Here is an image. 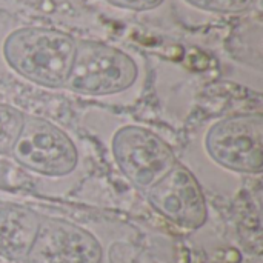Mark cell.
Returning <instances> with one entry per match:
<instances>
[{
  "label": "cell",
  "instance_id": "obj_4",
  "mask_svg": "<svg viewBox=\"0 0 263 263\" xmlns=\"http://www.w3.org/2000/svg\"><path fill=\"white\" fill-rule=\"evenodd\" d=\"M85 125L106 146L116 170L145 193L179 162L171 145L154 129L114 116H88Z\"/></svg>",
  "mask_w": 263,
  "mask_h": 263
},
{
  "label": "cell",
  "instance_id": "obj_5",
  "mask_svg": "<svg viewBox=\"0 0 263 263\" xmlns=\"http://www.w3.org/2000/svg\"><path fill=\"white\" fill-rule=\"evenodd\" d=\"M76 51V39L46 26H18L2 42L5 66L20 80L43 89H63Z\"/></svg>",
  "mask_w": 263,
  "mask_h": 263
},
{
  "label": "cell",
  "instance_id": "obj_8",
  "mask_svg": "<svg viewBox=\"0 0 263 263\" xmlns=\"http://www.w3.org/2000/svg\"><path fill=\"white\" fill-rule=\"evenodd\" d=\"M42 214L34 208L0 197V257L23 263L40 227Z\"/></svg>",
  "mask_w": 263,
  "mask_h": 263
},
{
  "label": "cell",
  "instance_id": "obj_3",
  "mask_svg": "<svg viewBox=\"0 0 263 263\" xmlns=\"http://www.w3.org/2000/svg\"><path fill=\"white\" fill-rule=\"evenodd\" d=\"M140 62L116 45L99 40H76L66 91L106 105H131L142 91Z\"/></svg>",
  "mask_w": 263,
  "mask_h": 263
},
{
  "label": "cell",
  "instance_id": "obj_12",
  "mask_svg": "<svg viewBox=\"0 0 263 263\" xmlns=\"http://www.w3.org/2000/svg\"><path fill=\"white\" fill-rule=\"evenodd\" d=\"M105 2H108L112 6L128 11H136V12L153 11L163 3V0H105Z\"/></svg>",
  "mask_w": 263,
  "mask_h": 263
},
{
  "label": "cell",
  "instance_id": "obj_10",
  "mask_svg": "<svg viewBox=\"0 0 263 263\" xmlns=\"http://www.w3.org/2000/svg\"><path fill=\"white\" fill-rule=\"evenodd\" d=\"M191 9L205 14H240L251 8L254 0H182Z\"/></svg>",
  "mask_w": 263,
  "mask_h": 263
},
{
  "label": "cell",
  "instance_id": "obj_1",
  "mask_svg": "<svg viewBox=\"0 0 263 263\" xmlns=\"http://www.w3.org/2000/svg\"><path fill=\"white\" fill-rule=\"evenodd\" d=\"M200 182L217 190L237 188L263 171V116L233 112L200 123L179 159Z\"/></svg>",
  "mask_w": 263,
  "mask_h": 263
},
{
  "label": "cell",
  "instance_id": "obj_11",
  "mask_svg": "<svg viewBox=\"0 0 263 263\" xmlns=\"http://www.w3.org/2000/svg\"><path fill=\"white\" fill-rule=\"evenodd\" d=\"M108 260L109 263H157L146 250L128 242H114L108 250Z\"/></svg>",
  "mask_w": 263,
  "mask_h": 263
},
{
  "label": "cell",
  "instance_id": "obj_2",
  "mask_svg": "<svg viewBox=\"0 0 263 263\" xmlns=\"http://www.w3.org/2000/svg\"><path fill=\"white\" fill-rule=\"evenodd\" d=\"M9 157L45 193L52 194L69 193L86 168L74 134L48 117L28 112Z\"/></svg>",
  "mask_w": 263,
  "mask_h": 263
},
{
  "label": "cell",
  "instance_id": "obj_6",
  "mask_svg": "<svg viewBox=\"0 0 263 263\" xmlns=\"http://www.w3.org/2000/svg\"><path fill=\"white\" fill-rule=\"evenodd\" d=\"M143 194L162 219L180 230L197 231L208 220L203 186L180 160Z\"/></svg>",
  "mask_w": 263,
  "mask_h": 263
},
{
  "label": "cell",
  "instance_id": "obj_9",
  "mask_svg": "<svg viewBox=\"0 0 263 263\" xmlns=\"http://www.w3.org/2000/svg\"><path fill=\"white\" fill-rule=\"evenodd\" d=\"M25 111L6 103L0 102V156L9 157L12 146L22 131L25 122Z\"/></svg>",
  "mask_w": 263,
  "mask_h": 263
},
{
  "label": "cell",
  "instance_id": "obj_7",
  "mask_svg": "<svg viewBox=\"0 0 263 263\" xmlns=\"http://www.w3.org/2000/svg\"><path fill=\"white\" fill-rule=\"evenodd\" d=\"M105 256L102 240L89 228L42 214L37 236L23 263H103Z\"/></svg>",
  "mask_w": 263,
  "mask_h": 263
}]
</instances>
